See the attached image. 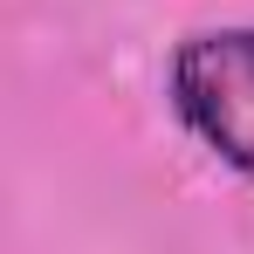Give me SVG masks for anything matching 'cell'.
<instances>
[{"label": "cell", "mask_w": 254, "mask_h": 254, "mask_svg": "<svg viewBox=\"0 0 254 254\" xmlns=\"http://www.w3.org/2000/svg\"><path fill=\"white\" fill-rule=\"evenodd\" d=\"M172 110L220 165L254 179V28H206L172 55Z\"/></svg>", "instance_id": "cell-1"}]
</instances>
